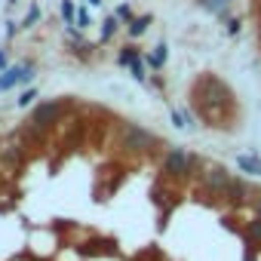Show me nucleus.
Returning a JSON list of instances; mask_svg holds the SVG:
<instances>
[{
    "mask_svg": "<svg viewBox=\"0 0 261 261\" xmlns=\"http://www.w3.org/2000/svg\"><path fill=\"white\" fill-rule=\"evenodd\" d=\"M197 166V157H191L185 148H172L166 157H163V172L169 178H188Z\"/></svg>",
    "mask_w": 261,
    "mask_h": 261,
    "instance_id": "obj_1",
    "label": "nucleus"
},
{
    "mask_svg": "<svg viewBox=\"0 0 261 261\" xmlns=\"http://www.w3.org/2000/svg\"><path fill=\"white\" fill-rule=\"evenodd\" d=\"M154 145H157V136L154 133H148V129H142L136 123H126L123 126V148L126 151H148Z\"/></svg>",
    "mask_w": 261,
    "mask_h": 261,
    "instance_id": "obj_2",
    "label": "nucleus"
},
{
    "mask_svg": "<svg viewBox=\"0 0 261 261\" xmlns=\"http://www.w3.org/2000/svg\"><path fill=\"white\" fill-rule=\"evenodd\" d=\"M62 114H65V101H62V98L40 101V105L31 111V123H37V126H53Z\"/></svg>",
    "mask_w": 261,
    "mask_h": 261,
    "instance_id": "obj_3",
    "label": "nucleus"
},
{
    "mask_svg": "<svg viewBox=\"0 0 261 261\" xmlns=\"http://www.w3.org/2000/svg\"><path fill=\"white\" fill-rule=\"evenodd\" d=\"M230 181H233V178H230L221 166H212V169H206V172H203V188H206L209 194H224V197H227Z\"/></svg>",
    "mask_w": 261,
    "mask_h": 261,
    "instance_id": "obj_4",
    "label": "nucleus"
},
{
    "mask_svg": "<svg viewBox=\"0 0 261 261\" xmlns=\"http://www.w3.org/2000/svg\"><path fill=\"white\" fill-rule=\"evenodd\" d=\"M34 77V68L25 65V68H4V77H0V92H7L13 89L16 83H28Z\"/></svg>",
    "mask_w": 261,
    "mask_h": 261,
    "instance_id": "obj_5",
    "label": "nucleus"
},
{
    "mask_svg": "<svg viewBox=\"0 0 261 261\" xmlns=\"http://www.w3.org/2000/svg\"><path fill=\"white\" fill-rule=\"evenodd\" d=\"M227 197H230V203H233V206L246 203V197H249V188H246V181L233 178V181H230V188H227Z\"/></svg>",
    "mask_w": 261,
    "mask_h": 261,
    "instance_id": "obj_6",
    "label": "nucleus"
},
{
    "mask_svg": "<svg viewBox=\"0 0 261 261\" xmlns=\"http://www.w3.org/2000/svg\"><path fill=\"white\" fill-rule=\"evenodd\" d=\"M237 166H240L243 172H249V175H261V160H258L255 154H243V157H237Z\"/></svg>",
    "mask_w": 261,
    "mask_h": 261,
    "instance_id": "obj_7",
    "label": "nucleus"
},
{
    "mask_svg": "<svg viewBox=\"0 0 261 261\" xmlns=\"http://www.w3.org/2000/svg\"><path fill=\"white\" fill-rule=\"evenodd\" d=\"M0 160H4L7 166H13V163L22 160V151H19L16 145H7V148H0Z\"/></svg>",
    "mask_w": 261,
    "mask_h": 261,
    "instance_id": "obj_8",
    "label": "nucleus"
},
{
    "mask_svg": "<svg viewBox=\"0 0 261 261\" xmlns=\"http://www.w3.org/2000/svg\"><path fill=\"white\" fill-rule=\"evenodd\" d=\"M62 19H65V25H74L77 22V10H74V0H62Z\"/></svg>",
    "mask_w": 261,
    "mask_h": 261,
    "instance_id": "obj_9",
    "label": "nucleus"
},
{
    "mask_svg": "<svg viewBox=\"0 0 261 261\" xmlns=\"http://www.w3.org/2000/svg\"><path fill=\"white\" fill-rule=\"evenodd\" d=\"M151 25V16H142V19H133L129 22V34L133 37H139V34H145V28Z\"/></svg>",
    "mask_w": 261,
    "mask_h": 261,
    "instance_id": "obj_10",
    "label": "nucleus"
},
{
    "mask_svg": "<svg viewBox=\"0 0 261 261\" xmlns=\"http://www.w3.org/2000/svg\"><path fill=\"white\" fill-rule=\"evenodd\" d=\"M163 62H166V46L160 43V46L148 56V65H151V68H163Z\"/></svg>",
    "mask_w": 261,
    "mask_h": 261,
    "instance_id": "obj_11",
    "label": "nucleus"
},
{
    "mask_svg": "<svg viewBox=\"0 0 261 261\" xmlns=\"http://www.w3.org/2000/svg\"><path fill=\"white\" fill-rule=\"evenodd\" d=\"M136 59H142V56H139V53H136L133 46H126V49H120V56H117V62H120V65H133Z\"/></svg>",
    "mask_w": 261,
    "mask_h": 261,
    "instance_id": "obj_12",
    "label": "nucleus"
},
{
    "mask_svg": "<svg viewBox=\"0 0 261 261\" xmlns=\"http://www.w3.org/2000/svg\"><path fill=\"white\" fill-rule=\"evenodd\" d=\"M249 240H255V243H261V218H255V221H249Z\"/></svg>",
    "mask_w": 261,
    "mask_h": 261,
    "instance_id": "obj_13",
    "label": "nucleus"
},
{
    "mask_svg": "<svg viewBox=\"0 0 261 261\" xmlns=\"http://www.w3.org/2000/svg\"><path fill=\"white\" fill-rule=\"evenodd\" d=\"M200 4H203L206 10H212V13H221V10L230 4V0H200Z\"/></svg>",
    "mask_w": 261,
    "mask_h": 261,
    "instance_id": "obj_14",
    "label": "nucleus"
},
{
    "mask_svg": "<svg viewBox=\"0 0 261 261\" xmlns=\"http://www.w3.org/2000/svg\"><path fill=\"white\" fill-rule=\"evenodd\" d=\"M129 71H133V77H136V80H145V77H148V74H145V62H142V59H136L133 65H129Z\"/></svg>",
    "mask_w": 261,
    "mask_h": 261,
    "instance_id": "obj_15",
    "label": "nucleus"
},
{
    "mask_svg": "<svg viewBox=\"0 0 261 261\" xmlns=\"http://www.w3.org/2000/svg\"><path fill=\"white\" fill-rule=\"evenodd\" d=\"M34 98H37V92H34V89H25V92H22L16 101H19L22 108H28V105H34Z\"/></svg>",
    "mask_w": 261,
    "mask_h": 261,
    "instance_id": "obj_16",
    "label": "nucleus"
},
{
    "mask_svg": "<svg viewBox=\"0 0 261 261\" xmlns=\"http://www.w3.org/2000/svg\"><path fill=\"white\" fill-rule=\"evenodd\" d=\"M114 31H117V16H114V19H108V22H105V28H101V40H108V37H111V34H114Z\"/></svg>",
    "mask_w": 261,
    "mask_h": 261,
    "instance_id": "obj_17",
    "label": "nucleus"
},
{
    "mask_svg": "<svg viewBox=\"0 0 261 261\" xmlns=\"http://www.w3.org/2000/svg\"><path fill=\"white\" fill-rule=\"evenodd\" d=\"M117 19H126V22H133V10H129L126 4H123V7H117Z\"/></svg>",
    "mask_w": 261,
    "mask_h": 261,
    "instance_id": "obj_18",
    "label": "nucleus"
},
{
    "mask_svg": "<svg viewBox=\"0 0 261 261\" xmlns=\"http://www.w3.org/2000/svg\"><path fill=\"white\" fill-rule=\"evenodd\" d=\"M37 16H40V10H37V7H31V13L25 16V28H28V25H34V22H37Z\"/></svg>",
    "mask_w": 261,
    "mask_h": 261,
    "instance_id": "obj_19",
    "label": "nucleus"
},
{
    "mask_svg": "<svg viewBox=\"0 0 261 261\" xmlns=\"http://www.w3.org/2000/svg\"><path fill=\"white\" fill-rule=\"evenodd\" d=\"M77 25H80V28H86V25H89V13H86V10H80V13H77Z\"/></svg>",
    "mask_w": 261,
    "mask_h": 261,
    "instance_id": "obj_20",
    "label": "nucleus"
},
{
    "mask_svg": "<svg viewBox=\"0 0 261 261\" xmlns=\"http://www.w3.org/2000/svg\"><path fill=\"white\" fill-rule=\"evenodd\" d=\"M172 123H175V126H188V123H185V117H181L178 111H172Z\"/></svg>",
    "mask_w": 261,
    "mask_h": 261,
    "instance_id": "obj_21",
    "label": "nucleus"
},
{
    "mask_svg": "<svg viewBox=\"0 0 261 261\" xmlns=\"http://www.w3.org/2000/svg\"><path fill=\"white\" fill-rule=\"evenodd\" d=\"M4 65H7V53H4V49H0V68H4Z\"/></svg>",
    "mask_w": 261,
    "mask_h": 261,
    "instance_id": "obj_22",
    "label": "nucleus"
},
{
    "mask_svg": "<svg viewBox=\"0 0 261 261\" xmlns=\"http://www.w3.org/2000/svg\"><path fill=\"white\" fill-rule=\"evenodd\" d=\"M255 209H258V218H261V197H258V203H255Z\"/></svg>",
    "mask_w": 261,
    "mask_h": 261,
    "instance_id": "obj_23",
    "label": "nucleus"
},
{
    "mask_svg": "<svg viewBox=\"0 0 261 261\" xmlns=\"http://www.w3.org/2000/svg\"><path fill=\"white\" fill-rule=\"evenodd\" d=\"M89 4H92V7H95V4H101V0H89Z\"/></svg>",
    "mask_w": 261,
    "mask_h": 261,
    "instance_id": "obj_24",
    "label": "nucleus"
},
{
    "mask_svg": "<svg viewBox=\"0 0 261 261\" xmlns=\"http://www.w3.org/2000/svg\"><path fill=\"white\" fill-rule=\"evenodd\" d=\"M13 4H16V0H13Z\"/></svg>",
    "mask_w": 261,
    "mask_h": 261,
    "instance_id": "obj_25",
    "label": "nucleus"
}]
</instances>
